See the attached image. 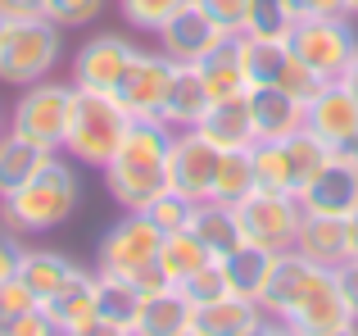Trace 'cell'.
Wrapping results in <instances>:
<instances>
[{"instance_id": "cell-1", "label": "cell", "mask_w": 358, "mask_h": 336, "mask_svg": "<svg viewBox=\"0 0 358 336\" xmlns=\"http://www.w3.org/2000/svg\"><path fill=\"white\" fill-rule=\"evenodd\" d=\"M173 136L177 132L164 118H131L114 160L100 168L109 195L127 214L150 209V200H159L168 191V150H173Z\"/></svg>"}, {"instance_id": "cell-2", "label": "cell", "mask_w": 358, "mask_h": 336, "mask_svg": "<svg viewBox=\"0 0 358 336\" xmlns=\"http://www.w3.org/2000/svg\"><path fill=\"white\" fill-rule=\"evenodd\" d=\"M78 200H82V182H78V173H73V164L59 160V155H50L32 182L18 186L14 195H5V200H0V223H5V227H14L18 237H32V232H55L59 223L73 218Z\"/></svg>"}, {"instance_id": "cell-3", "label": "cell", "mask_w": 358, "mask_h": 336, "mask_svg": "<svg viewBox=\"0 0 358 336\" xmlns=\"http://www.w3.org/2000/svg\"><path fill=\"white\" fill-rule=\"evenodd\" d=\"M159 241H164V232H159L145 214H122L96 246V273L127 277L141 291L168 286L164 273H159Z\"/></svg>"}, {"instance_id": "cell-4", "label": "cell", "mask_w": 358, "mask_h": 336, "mask_svg": "<svg viewBox=\"0 0 358 336\" xmlns=\"http://www.w3.org/2000/svg\"><path fill=\"white\" fill-rule=\"evenodd\" d=\"M127 109L105 91H82L73 96V114H69V136H64V155L87 168H105L114 160L122 132H127Z\"/></svg>"}, {"instance_id": "cell-5", "label": "cell", "mask_w": 358, "mask_h": 336, "mask_svg": "<svg viewBox=\"0 0 358 336\" xmlns=\"http://www.w3.org/2000/svg\"><path fill=\"white\" fill-rule=\"evenodd\" d=\"M64 27H55L50 18H18L9 23L5 41H0V82L9 87H32V82L50 78V69L59 64V41Z\"/></svg>"}, {"instance_id": "cell-6", "label": "cell", "mask_w": 358, "mask_h": 336, "mask_svg": "<svg viewBox=\"0 0 358 336\" xmlns=\"http://www.w3.org/2000/svg\"><path fill=\"white\" fill-rule=\"evenodd\" d=\"M73 96L78 87L73 82H32L23 87V96L14 100V114H9V127L27 141L45 146V150H64V136H69V114H73Z\"/></svg>"}, {"instance_id": "cell-7", "label": "cell", "mask_w": 358, "mask_h": 336, "mask_svg": "<svg viewBox=\"0 0 358 336\" xmlns=\"http://www.w3.org/2000/svg\"><path fill=\"white\" fill-rule=\"evenodd\" d=\"M286 46L295 50V59H304L322 82H336L345 73V64L354 59V50H358L354 18L350 14H336V18H299V23L290 27Z\"/></svg>"}, {"instance_id": "cell-8", "label": "cell", "mask_w": 358, "mask_h": 336, "mask_svg": "<svg viewBox=\"0 0 358 336\" xmlns=\"http://www.w3.org/2000/svg\"><path fill=\"white\" fill-rule=\"evenodd\" d=\"M236 218H241V232L245 241L263 250H290L295 246V232H299V218H304V204L299 195L290 191H268V186H254L250 195L236 204Z\"/></svg>"}, {"instance_id": "cell-9", "label": "cell", "mask_w": 358, "mask_h": 336, "mask_svg": "<svg viewBox=\"0 0 358 336\" xmlns=\"http://www.w3.org/2000/svg\"><path fill=\"white\" fill-rule=\"evenodd\" d=\"M173 73H177V64L164 50H136L114 87V100L127 109V118H164Z\"/></svg>"}, {"instance_id": "cell-10", "label": "cell", "mask_w": 358, "mask_h": 336, "mask_svg": "<svg viewBox=\"0 0 358 336\" xmlns=\"http://www.w3.org/2000/svg\"><path fill=\"white\" fill-rule=\"evenodd\" d=\"M218 160L222 150L200 132V127H186L173 136V150H168V186L186 200H209L213 195V177H218Z\"/></svg>"}, {"instance_id": "cell-11", "label": "cell", "mask_w": 358, "mask_h": 336, "mask_svg": "<svg viewBox=\"0 0 358 336\" xmlns=\"http://www.w3.org/2000/svg\"><path fill=\"white\" fill-rule=\"evenodd\" d=\"M281 323L299 328L304 336H322V332H336V328H350V309H345V295H341V282H336V268H313L304 282V291L295 295L290 314ZM358 328V323H354Z\"/></svg>"}, {"instance_id": "cell-12", "label": "cell", "mask_w": 358, "mask_h": 336, "mask_svg": "<svg viewBox=\"0 0 358 336\" xmlns=\"http://www.w3.org/2000/svg\"><path fill=\"white\" fill-rule=\"evenodd\" d=\"M299 204L304 214H331V218H350L358 209V160L345 150H331L327 164L299 186Z\"/></svg>"}, {"instance_id": "cell-13", "label": "cell", "mask_w": 358, "mask_h": 336, "mask_svg": "<svg viewBox=\"0 0 358 336\" xmlns=\"http://www.w3.org/2000/svg\"><path fill=\"white\" fill-rule=\"evenodd\" d=\"M304 127L317 136V141H327L331 150H350L354 136H358V96L341 78L327 82V87L304 105Z\"/></svg>"}, {"instance_id": "cell-14", "label": "cell", "mask_w": 358, "mask_h": 336, "mask_svg": "<svg viewBox=\"0 0 358 336\" xmlns=\"http://www.w3.org/2000/svg\"><path fill=\"white\" fill-rule=\"evenodd\" d=\"M131 55H136V46H131L127 36H118V32L91 36V41L73 55V87L114 96V87H118V78H122V69H127Z\"/></svg>"}, {"instance_id": "cell-15", "label": "cell", "mask_w": 358, "mask_h": 336, "mask_svg": "<svg viewBox=\"0 0 358 336\" xmlns=\"http://www.w3.org/2000/svg\"><path fill=\"white\" fill-rule=\"evenodd\" d=\"M222 36L227 32H222L200 5H186L182 14H173L164 27H159V50H164L173 64H200Z\"/></svg>"}, {"instance_id": "cell-16", "label": "cell", "mask_w": 358, "mask_h": 336, "mask_svg": "<svg viewBox=\"0 0 358 336\" xmlns=\"http://www.w3.org/2000/svg\"><path fill=\"white\" fill-rule=\"evenodd\" d=\"M245 32H227L209 55L200 59V73L209 82L213 100H231V96H250V59H245Z\"/></svg>"}, {"instance_id": "cell-17", "label": "cell", "mask_w": 358, "mask_h": 336, "mask_svg": "<svg viewBox=\"0 0 358 336\" xmlns=\"http://www.w3.org/2000/svg\"><path fill=\"white\" fill-rule=\"evenodd\" d=\"M250 123H254V141H281V136L304 127V105L295 96H286L281 87L254 82L250 87Z\"/></svg>"}, {"instance_id": "cell-18", "label": "cell", "mask_w": 358, "mask_h": 336, "mask_svg": "<svg viewBox=\"0 0 358 336\" xmlns=\"http://www.w3.org/2000/svg\"><path fill=\"white\" fill-rule=\"evenodd\" d=\"M313 259H304L295 246L290 250H277L272 255V264H268V282H263V291H259V309L268 314V318H286L290 314V304H295V295L304 291V282H308V273H313Z\"/></svg>"}, {"instance_id": "cell-19", "label": "cell", "mask_w": 358, "mask_h": 336, "mask_svg": "<svg viewBox=\"0 0 358 336\" xmlns=\"http://www.w3.org/2000/svg\"><path fill=\"white\" fill-rule=\"evenodd\" d=\"M213 96H209V82H204L200 64H177L173 73V87H168L164 100V123L173 132H186V127H200L204 114H209Z\"/></svg>"}, {"instance_id": "cell-20", "label": "cell", "mask_w": 358, "mask_h": 336, "mask_svg": "<svg viewBox=\"0 0 358 336\" xmlns=\"http://www.w3.org/2000/svg\"><path fill=\"white\" fill-rule=\"evenodd\" d=\"M295 250L304 259H313L317 268H341L350 259V232H345V218H331V214H304L295 232Z\"/></svg>"}, {"instance_id": "cell-21", "label": "cell", "mask_w": 358, "mask_h": 336, "mask_svg": "<svg viewBox=\"0 0 358 336\" xmlns=\"http://www.w3.org/2000/svg\"><path fill=\"white\" fill-rule=\"evenodd\" d=\"M186 227H191V237L200 241L213 259L231 255V250L245 241L241 218H236V204H222V200H213V195L191 204V223H186Z\"/></svg>"}, {"instance_id": "cell-22", "label": "cell", "mask_w": 358, "mask_h": 336, "mask_svg": "<svg viewBox=\"0 0 358 336\" xmlns=\"http://www.w3.org/2000/svg\"><path fill=\"white\" fill-rule=\"evenodd\" d=\"M186 328H191V300L182 286H155L141 295L136 323H131L136 336H177Z\"/></svg>"}, {"instance_id": "cell-23", "label": "cell", "mask_w": 358, "mask_h": 336, "mask_svg": "<svg viewBox=\"0 0 358 336\" xmlns=\"http://www.w3.org/2000/svg\"><path fill=\"white\" fill-rule=\"evenodd\" d=\"M41 309L50 314V323L59 328V336H73L78 328H87V323L100 314V300H96V273H82V268H78V277H73L64 291H55L50 300L41 304Z\"/></svg>"}, {"instance_id": "cell-24", "label": "cell", "mask_w": 358, "mask_h": 336, "mask_svg": "<svg viewBox=\"0 0 358 336\" xmlns=\"http://www.w3.org/2000/svg\"><path fill=\"white\" fill-rule=\"evenodd\" d=\"M259 318H263L259 300H245V295H218V300L191 304V328L200 336H241Z\"/></svg>"}, {"instance_id": "cell-25", "label": "cell", "mask_w": 358, "mask_h": 336, "mask_svg": "<svg viewBox=\"0 0 358 336\" xmlns=\"http://www.w3.org/2000/svg\"><path fill=\"white\" fill-rule=\"evenodd\" d=\"M200 132L209 136L218 150H250L254 146V123H250V100L231 96V100H213L204 114Z\"/></svg>"}, {"instance_id": "cell-26", "label": "cell", "mask_w": 358, "mask_h": 336, "mask_svg": "<svg viewBox=\"0 0 358 336\" xmlns=\"http://www.w3.org/2000/svg\"><path fill=\"white\" fill-rule=\"evenodd\" d=\"M50 155H55V150H45V146L18 136L14 127H9V132H0V200H5V195H14L18 186L32 182Z\"/></svg>"}, {"instance_id": "cell-27", "label": "cell", "mask_w": 358, "mask_h": 336, "mask_svg": "<svg viewBox=\"0 0 358 336\" xmlns=\"http://www.w3.org/2000/svg\"><path fill=\"white\" fill-rule=\"evenodd\" d=\"M18 277L27 282V291L36 295V300H50L55 291H64V286L78 277V264H73L69 255H59V250H23V259H18Z\"/></svg>"}, {"instance_id": "cell-28", "label": "cell", "mask_w": 358, "mask_h": 336, "mask_svg": "<svg viewBox=\"0 0 358 336\" xmlns=\"http://www.w3.org/2000/svg\"><path fill=\"white\" fill-rule=\"evenodd\" d=\"M209 259H213V255L191 237V227H182V232H164V241H159V273H164V282H168V286L191 282V277L200 273Z\"/></svg>"}, {"instance_id": "cell-29", "label": "cell", "mask_w": 358, "mask_h": 336, "mask_svg": "<svg viewBox=\"0 0 358 336\" xmlns=\"http://www.w3.org/2000/svg\"><path fill=\"white\" fill-rule=\"evenodd\" d=\"M268 264H272V250L254 246V241H241L231 255H222V273H227L231 295H245V300H259L263 282H268Z\"/></svg>"}, {"instance_id": "cell-30", "label": "cell", "mask_w": 358, "mask_h": 336, "mask_svg": "<svg viewBox=\"0 0 358 336\" xmlns=\"http://www.w3.org/2000/svg\"><path fill=\"white\" fill-rule=\"evenodd\" d=\"M295 23H299L295 0H250L241 32L250 36V41H286Z\"/></svg>"}, {"instance_id": "cell-31", "label": "cell", "mask_w": 358, "mask_h": 336, "mask_svg": "<svg viewBox=\"0 0 358 336\" xmlns=\"http://www.w3.org/2000/svg\"><path fill=\"white\" fill-rule=\"evenodd\" d=\"M250 164H254V182L259 186L299 195V177H295V164H290V155H286V141H254Z\"/></svg>"}, {"instance_id": "cell-32", "label": "cell", "mask_w": 358, "mask_h": 336, "mask_svg": "<svg viewBox=\"0 0 358 336\" xmlns=\"http://www.w3.org/2000/svg\"><path fill=\"white\" fill-rule=\"evenodd\" d=\"M141 286L127 282V277H109V273H96V300H100V318H114V323H136V309H141Z\"/></svg>"}, {"instance_id": "cell-33", "label": "cell", "mask_w": 358, "mask_h": 336, "mask_svg": "<svg viewBox=\"0 0 358 336\" xmlns=\"http://www.w3.org/2000/svg\"><path fill=\"white\" fill-rule=\"evenodd\" d=\"M254 164H250V150H222L218 160V177H213V200L222 204H241L245 195L254 191Z\"/></svg>"}, {"instance_id": "cell-34", "label": "cell", "mask_w": 358, "mask_h": 336, "mask_svg": "<svg viewBox=\"0 0 358 336\" xmlns=\"http://www.w3.org/2000/svg\"><path fill=\"white\" fill-rule=\"evenodd\" d=\"M186 5H195V0H118V14H122V23L136 27V32H159V27L173 14H182Z\"/></svg>"}, {"instance_id": "cell-35", "label": "cell", "mask_w": 358, "mask_h": 336, "mask_svg": "<svg viewBox=\"0 0 358 336\" xmlns=\"http://www.w3.org/2000/svg\"><path fill=\"white\" fill-rule=\"evenodd\" d=\"M191 204L195 200H186V195H177L173 186H168V191L159 195V200H150V209H141V214H145L159 232H182L186 223H191Z\"/></svg>"}, {"instance_id": "cell-36", "label": "cell", "mask_w": 358, "mask_h": 336, "mask_svg": "<svg viewBox=\"0 0 358 336\" xmlns=\"http://www.w3.org/2000/svg\"><path fill=\"white\" fill-rule=\"evenodd\" d=\"M105 14V0H45V18L55 27H87Z\"/></svg>"}, {"instance_id": "cell-37", "label": "cell", "mask_w": 358, "mask_h": 336, "mask_svg": "<svg viewBox=\"0 0 358 336\" xmlns=\"http://www.w3.org/2000/svg\"><path fill=\"white\" fill-rule=\"evenodd\" d=\"M186 300L191 304H204V300H218V295H231L227 286V273H222V259H209V264L200 268V273L191 277V282H182Z\"/></svg>"}, {"instance_id": "cell-38", "label": "cell", "mask_w": 358, "mask_h": 336, "mask_svg": "<svg viewBox=\"0 0 358 336\" xmlns=\"http://www.w3.org/2000/svg\"><path fill=\"white\" fill-rule=\"evenodd\" d=\"M195 5H200L204 14H209L213 23L222 27V32H241V27H245V9H250V0H195Z\"/></svg>"}, {"instance_id": "cell-39", "label": "cell", "mask_w": 358, "mask_h": 336, "mask_svg": "<svg viewBox=\"0 0 358 336\" xmlns=\"http://www.w3.org/2000/svg\"><path fill=\"white\" fill-rule=\"evenodd\" d=\"M36 304H41V300L27 291V282L18 273L0 282V314H9V318H14V314H27V309H36Z\"/></svg>"}, {"instance_id": "cell-40", "label": "cell", "mask_w": 358, "mask_h": 336, "mask_svg": "<svg viewBox=\"0 0 358 336\" xmlns=\"http://www.w3.org/2000/svg\"><path fill=\"white\" fill-rule=\"evenodd\" d=\"M9 336H59V328L50 323V314L36 304V309H27V314H14L9 318Z\"/></svg>"}, {"instance_id": "cell-41", "label": "cell", "mask_w": 358, "mask_h": 336, "mask_svg": "<svg viewBox=\"0 0 358 336\" xmlns=\"http://www.w3.org/2000/svg\"><path fill=\"white\" fill-rule=\"evenodd\" d=\"M23 250H27V246L18 241V232L0 223V282L18 273V259H23Z\"/></svg>"}, {"instance_id": "cell-42", "label": "cell", "mask_w": 358, "mask_h": 336, "mask_svg": "<svg viewBox=\"0 0 358 336\" xmlns=\"http://www.w3.org/2000/svg\"><path fill=\"white\" fill-rule=\"evenodd\" d=\"M336 282H341V295H345L350 318L358 323V259H345V264L336 268Z\"/></svg>"}, {"instance_id": "cell-43", "label": "cell", "mask_w": 358, "mask_h": 336, "mask_svg": "<svg viewBox=\"0 0 358 336\" xmlns=\"http://www.w3.org/2000/svg\"><path fill=\"white\" fill-rule=\"evenodd\" d=\"M0 14L9 23H18V18H45V0H0Z\"/></svg>"}, {"instance_id": "cell-44", "label": "cell", "mask_w": 358, "mask_h": 336, "mask_svg": "<svg viewBox=\"0 0 358 336\" xmlns=\"http://www.w3.org/2000/svg\"><path fill=\"white\" fill-rule=\"evenodd\" d=\"M299 18H336L345 14V0H295Z\"/></svg>"}, {"instance_id": "cell-45", "label": "cell", "mask_w": 358, "mask_h": 336, "mask_svg": "<svg viewBox=\"0 0 358 336\" xmlns=\"http://www.w3.org/2000/svg\"><path fill=\"white\" fill-rule=\"evenodd\" d=\"M73 336H136V332H131L127 323H114V318H100V314H96L87 328H78Z\"/></svg>"}, {"instance_id": "cell-46", "label": "cell", "mask_w": 358, "mask_h": 336, "mask_svg": "<svg viewBox=\"0 0 358 336\" xmlns=\"http://www.w3.org/2000/svg\"><path fill=\"white\" fill-rule=\"evenodd\" d=\"M272 332H277V318H268V314H263V318H259V323H250V328H245L241 336H272Z\"/></svg>"}, {"instance_id": "cell-47", "label": "cell", "mask_w": 358, "mask_h": 336, "mask_svg": "<svg viewBox=\"0 0 358 336\" xmlns=\"http://www.w3.org/2000/svg\"><path fill=\"white\" fill-rule=\"evenodd\" d=\"M341 82H345V87H350V91H354V96H358V50H354V59H350V64H345V73H341Z\"/></svg>"}, {"instance_id": "cell-48", "label": "cell", "mask_w": 358, "mask_h": 336, "mask_svg": "<svg viewBox=\"0 0 358 336\" xmlns=\"http://www.w3.org/2000/svg\"><path fill=\"white\" fill-rule=\"evenodd\" d=\"M345 232H350V259H358V209L345 218Z\"/></svg>"}, {"instance_id": "cell-49", "label": "cell", "mask_w": 358, "mask_h": 336, "mask_svg": "<svg viewBox=\"0 0 358 336\" xmlns=\"http://www.w3.org/2000/svg\"><path fill=\"white\" fill-rule=\"evenodd\" d=\"M272 336H304V332H299V328H290V323H277V332H272Z\"/></svg>"}, {"instance_id": "cell-50", "label": "cell", "mask_w": 358, "mask_h": 336, "mask_svg": "<svg viewBox=\"0 0 358 336\" xmlns=\"http://www.w3.org/2000/svg\"><path fill=\"white\" fill-rule=\"evenodd\" d=\"M322 336H358V332H354V323H350V328H336V332H322Z\"/></svg>"}, {"instance_id": "cell-51", "label": "cell", "mask_w": 358, "mask_h": 336, "mask_svg": "<svg viewBox=\"0 0 358 336\" xmlns=\"http://www.w3.org/2000/svg\"><path fill=\"white\" fill-rule=\"evenodd\" d=\"M345 14H350V18H358V0H345Z\"/></svg>"}, {"instance_id": "cell-52", "label": "cell", "mask_w": 358, "mask_h": 336, "mask_svg": "<svg viewBox=\"0 0 358 336\" xmlns=\"http://www.w3.org/2000/svg\"><path fill=\"white\" fill-rule=\"evenodd\" d=\"M0 336H9V314H0Z\"/></svg>"}, {"instance_id": "cell-53", "label": "cell", "mask_w": 358, "mask_h": 336, "mask_svg": "<svg viewBox=\"0 0 358 336\" xmlns=\"http://www.w3.org/2000/svg\"><path fill=\"white\" fill-rule=\"evenodd\" d=\"M5 32H9V18H5V14H0V41H5Z\"/></svg>"}, {"instance_id": "cell-54", "label": "cell", "mask_w": 358, "mask_h": 336, "mask_svg": "<svg viewBox=\"0 0 358 336\" xmlns=\"http://www.w3.org/2000/svg\"><path fill=\"white\" fill-rule=\"evenodd\" d=\"M345 155H354V160H358V136H354V146H350V150H345Z\"/></svg>"}, {"instance_id": "cell-55", "label": "cell", "mask_w": 358, "mask_h": 336, "mask_svg": "<svg viewBox=\"0 0 358 336\" xmlns=\"http://www.w3.org/2000/svg\"><path fill=\"white\" fill-rule=\"evenodd\" d=\"M177 336H200V332H195V328H186V332H177Z\"/></svg>"}, {"instance_id": "cell-56", "label": "cell", "mask_w": 358, "mask_h": 336, "mask_svg": "<svg viewBox=\"0 0 358 336\" xmlns=\"http://www.w3.org/2000/svg\"><path fill=\"white\" fill-rule=\"evenodd\" d=\"M0 132H5V114H0Z\"/></svg>"}]
</instances>
